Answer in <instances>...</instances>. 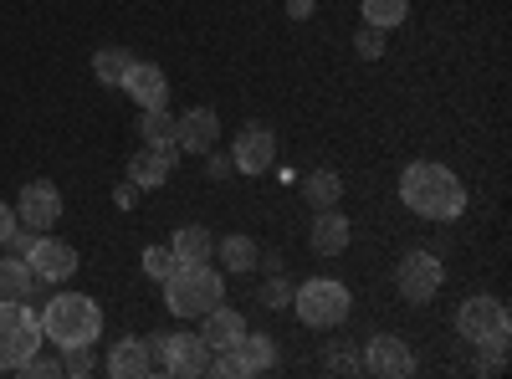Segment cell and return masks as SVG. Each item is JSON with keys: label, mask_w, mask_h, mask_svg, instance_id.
I'll list each match as a JSON object with an SVG mask.
<instances>
[{"label": "cell", "mask_w": 512, "mask_h": 379, "mask_svg": "<svg viewBox=\"0 0 512 379\" xmlns=\"http://www.w3.org/2000/svg\"><path fill=\"white\" fill-rule=\"evenodd\" d=\"M21 221H16V205H0V246H6V236L16 231Z\"/></svg>", "instance_id": "d6a6232c"}, {"label": "cell", "mask_w": 512, "mask_h": 379, "mask_svg": "<svg viewBox=\"0 0 512 379\" xmlns=\"http://www.w3.org/2000/svg\"><path fill=\"white\" fill-rule=\"evenodd\" d=\"M175 139H180V154H210L221 139V113L216 108H190L185 118H175Z\"/></svg>", "instance_id": "7c38bea8"}, {"label": "cell", "mask_w": 512, "mask_h": 379, "mask_svg": "<svg viewBox=\"0 0 512 379\" xmlns=\"http://www.w3.org/2000/svg\"><path fill=\"white\" fill-rule=\"evenodd\" d=\"M62 374H93V344H77V349H62Z\"/></svg>", "instance_id": "f1b7e54d"}, {"label": "cell", "mask_w": 512, "mask_h": 379, "mask_svg": "<svg viewBox=\"0 0 512 379\" xmlns=\"http://www.w3.org/2000/svg\"><path fill=\"white\" fill-rule=\"evenodd\" d=\"M354 52H359L364 62L384 57V31H379V26H359V36H354Z\"/></svg>", "instance_id": "83f0119b"}, {"label": "cell", "mask_w": 512, "mask_h": 379, "mask_svg": "<svg viewBox=\"0 0 512 379\" xmlns=\"http://www.w3.org/2000/svg\"><path fill=\"white\" fill-rule=\"evenodd\" d=\"M400 205L415 210L420 221H456L466 210V185L446 170V164L415 159L410 170L400 175Z\"/></svg>", "instance_id": "6da1fadb"}, {"label": "cell", "mask_w": 512, "mask_h": 379, "mask_svg": "<svg viewBox=\"0 0 512 379\" xmlns=\"http://www.w3.org/2000/svg\"><path fill=\"white\" fill-rule=\"evenodd\" d=\"M216 303H226V277L210 262H180L164 277V308L175 318H205Z\"/></svg>", "instance_id": "7a4b0ae2"}, {"label": "cell", "mask_w": 512, "mask_h": 379, "mask_svg": "<svg viewBox=\"0 0 512 379\" xmlns=\"http://www.w3.org/2000/svg\"><path fill=\"white\" fill-rule=\"evenodd\" d=\"M175 267H180V257H175L169 246H149V251H144V272H149L154 282H164V277L175 272Z\"/></svg>", "instance_id": "4316f807"}, {"label": "cell", "mask_w": 512, "mask_h": 379, "mask_svg": "<svg viewBox=\"0 0 512 379\" xmlns=\"http://www.w3.org/2000/svg\"><path fill=\"white\" fill-rule=\"evenodd\" d=\"M231 164L241 175H267L277 164V134L267 129V123H246V129L236 134V144H231Z\"/></svg>", "instance_id": "9c48e42d"}, {"label": "cell", "mask_w": 512, "mask_h": 379, "mask_svg": "<svg viewBox=\"0 0 512 379\" xmlns=\"http://www.w3.org/2000/svg\"><path fill=\"white\" fill-rule=\"evenodd\" d=\"M31 272L41 277V282H67L72 272H77V251L67 246V241H57V236H36V246H31Z\"/></svg>", "instance_id": "4fadbf2b"}, {"label": "cell", "mask_w": 512, "mask_h": 379, "mask_svg": "<svg viewBox=\"0 0 512 379\" xmlns=\"http://www.w3.org/2000/svg\"><path fill=\"white\" fill-rule=\"evenodd\" d=\"M354 308V292L333 277H313L303 287H292V313L303 318L308 328H338Z\"/></svg>", "instance_id": "5b68a950"}, {"label": "cell", "mask_w": 512, "mask_h": 379, "mask_svg": "<svg viewBox=\"0 0 512 379\" xmlns=\"http://www.w3.org/2000/svg\"><path fill=\"white\" fill-rule=\"evenodd\" d=\"M456 333L466 344H507V333H512V318L497 298H466L456 308Z\"/></svg>", "instance_id": "52a82bcc"}, {"label": "cell", "mask_w": 512, "mask_h": 379, "mask_svg": "<svg viewBox=\"0 0 512 379\" xmlns=\"http://www.w3.org/2000/svg\"><path fill=\"white\" fill-rule=\"evenodd\" d=\"M128 62H134V52H123V47H103V52L93 57V77H98V82H108V88H118L123 72H128Z\"/></svg>", "instance_id": "484cf974"}, {"label": "cell", "mask_w": 512, "mask_h": 379, "mask_svg": "<svg viewBox=\"0 0 512 379\" xmlns=\"http://www.w3.org/2000/svg\"><path fill=\"white\" fill-rule=\"evenodd\" d=\"M139 139H144V149H154V154H164V159H175V154H180L175 118H169L164 108H144V118H139Z\"/></svg>", "instance_id": "e0dca14e"}, {"label": "cell", "mask_w": 512, "mask_h": 379, "mask_svg": "<svg viewBox=\"0 0 512 379\" xmlns=\"http://www.w3.org/2000/svg\"><path fill=\"white\" fill-rule=\"evenodd\" d=\"M41 318L26 303H6L0 298V369H16L21 359H31L41 349Z\"/></svg>", "instance_id": "8992f818"}, {"label": "cell", "mask_w": 512, "mask_h": 379, "mask_svg": "<svg viewBox=\"0 0 512 379\" xmlns=\"http://www.w3.org/2000/svg\"><path fill=\"white\" fill-rule=\"evenodd\" d=\"M395 282H400L405 303H431L441 292V282H446V267H441V257H431V251H410V257L400 262V272H395Z\"/></svg>", "instance_id": "ba28073f"}, {"label": "cell", "mask_w": 512, "mask_h": 379, "mask_svg": "<svg viewBox=\"0 0 512 379\" xmlns=\"http://www.w3.org/2000/svg\"><path fill=\"white\" fill-rule=\"evenodd\" d=\"M308 246L318 251V257H338V251H349V216H344V210L323 205L313 231H308Z\"/></svg>", "instance_id": "2e32d148"}, {"label": "cell", "mask_w": 512, "mask_h": 379, "mask_svg": "<svg viewBox=\"0 0 512 379\" xmlns=\"http://www.w3.org/2000/svg\"><path fill=\"white\" fill-rule=\"evenodd\" d=\"M169 164H175V159H164L154 149H139L134 159H128V180H134L139 190H159L169 180Z\"/></svg>", "instance_id": "44dd1931"}, {"label": "cell", "mask_w": 512, "mask_h": 379, "mask_svg": "<svg viewBox=\"0 0 512 379\" xmlns=\"http://www.w3.org/2000/svg\"><path fill=\"white\" fill-rule=\"evenodd\" d=\"M303 195H308V205H313V210L338 205V195H344V180H338L333 170H313V175L303 180Z\"/></svg>", "instance_id": "cb8c5ba5"}, {"label": "cell", "mask_w": 512, "mask_h": 379, "mask_svg": "<svg viewBox=\"0 0 512 379\" xmlns=\"http://www.w3.org/2000/svg\"><path fill=\"white\" fill-rule=\"evenodd\" d=\"M210 154H216V149H210ZM236 170V164H231V154H216V159H210V175H216V180H226Z\"/></svg>", "instance_id": "836d02e7"}, {"label": "cell", "mask_w": 512, "mask_h": 379, "mask_svg": "<svg viewBox=\"0 0 512 379\" xmlns=\"http://www.w3.org/2000/svg\"><path fill=\"white\" fill-rule=\"evenodd\" d=\"M262 308H267V313H282V308H292V287H287L282 277H272V282L262 287Z\"/></svg>", "instance_id": "f546056e"}, {"label": "cell", "mask_w": 512, "mask_h": 379, "mask_svg": "<svg viewBox=\"0 0 512 379\" xmlns=\"http://www.w3.org/2000/svg\"><path fill=\"white\" fill-rule=\"evenodd\" d=\"M216 257L226 262V272H251L262 251H256L251 236H226V241H216Z\"/></svg>", "instance_id": "603a6c76"}, {"label": "cell", "mask_w": 512, "mask_h": 379, "mask_svg": "<svg viewBox=\"0 0 512 379\" xmlns=\"http://www.w3.org/2000/svg\"><path fill=\"white\" fill-rule=\"evenodd\" d=\"M118 88L134 98L139 108H164V103H169V82H164V72H159L154 62H128V72H123Z\"/></svg>", "instance_id": "9a60e30c"}, {"label": "cell", "mask_w": 512, "mask_h": 379, "mask_svg": "<svg viewBox=\"0 0 512 379\" xmlns=\"http://www.w3.org/2000/svg\"><path fill=\"white\" fill-rule=\"evenodd\" d=\"M41 333L57 349H77V344H98L103 333V308L88 298V292H57L41 313Z\"/></svg>", "instance_id": "3957f363"}, {"label": "cell", "mask_w": 512, "mask_h": 379, "mask_svg": "<svg viewBox=\"0 0 512 379\" xmlns=\"http://www.w3.org/2000/svg\"><path fill=\"white\" fill-rule=\"evenodd\" d=\"M36 236H41V231H31V226H16V231L6 236V251H11V257H31Z\"/></svg>", "instance_id": "4dcf8cb0"}, {"label": "cell", "mask_w": 512, "mask_h": 379, "mask_svg": "<svg viewBox=\"0 0 512 379\" xmlns=\"http://www.w3.org/2000/svg\"><path fill=\"white\" fill-rule=\"evenodd\" d=\"M108 374L113 379H144L149 374V344L144 339H118L108 354Z\"/></svg>", "instance_id": "d6986e66"}, {"label": "cell", "mask_w": 512, "mask_h": 379, "mask_svg": "<svg viewBox=\"0 0 512 379\" xmlns=\"http://www.w3.org/2000/svg\"><path fill=\"white\" fill-rule=\"evenodd\" d=\"M287 16L292 21H308L313 16V0H287Z\"/></svg>", "instance_id": "e575fe53"}, {"label": "cell", "mask_w": 512, "mask_h": 379, "mask_svg": "<svg viewBox=\"0 0 512 379\" xmlns=\"http://www.w3.org/2000/svg\"><path fill=\"white\" fill-rule=\"evenodd\" d=\"M364 369L384 374V379H405V374H415V354H410L405 339H395V333H379L364 349Z\"/></svg>", "instance_id": "8fae6325"}, {"label": "cell", "mask_w": 512, "mask_h": 379, "mask_svg": "<svg viewBox=\"0 0 512 379\" xmlns=\"http://www.w3.org/2000/svg\"><path fill=\"white\" fill-rule=\"evenodd\" d=\"M169 251H175L180 262H210L216 257V236H210L205 226H180L175 241H169Z\"/></svg>", "instance_id": "ffe728a7"}, {"label": "cell", "mask_w": 512, "mask_h": 379, "mask_svg": "<svg viewBox=\"0 0 512 379\" xmlns=\"http://www.w3.org/2000/svg\"><path fill=\"white\" fill-rule=\"evenodd\" d=\"M405 16H410V0H364V26L395 31Z\"/></svg>", "instance_id": "d4e9b609"}, {"label": "cell", "mask_w": 512, "mask_h": 379, "mask_svg": "<svg viewBox=\"0 0 512 379\" xmlns=\"http://www.w3.org/2000/svg\"><path fill=\"white\" fill-rule=\"evenodd\" d=\"M16 369H21L26 379H31V374H36V379H52V374H62V364H52V359H41V354H31V359H21Z\"/></svg>", "instance_id": "1f68e13d"}, {"label": "cell", "mask_w": 512, "mask_h": 379, "mask_svg": "<svg viewBox=\"0 0 512 379\" xmlns=\"http://www.w3.org/2000/svg\"><path fill=\"white\" fill-rule=\"evenodd\" d=\"M36 287H41V277L31 272L26 257H6V262H0V298H6V303H26Z\"/></svg>", "instance_id": "ac0fdd59"}, {"label": "cell", "mask_w": 512, "mask_h": 379, "mask_svg": "<svg viewBox=\"0 0 512 379\" xmlns=\"http://www.w3.org/2000/svg\"><path fill=\"white\" fill-rule=\"evenodd\" d=\"M200 339H205V349L210 354H226V349H236L241 339H246V318L236 313V308H226V303H216L205 318H200Z\"/></svg>", "instance_id": "5bb4252c"}, {"label": "cell", "mask_w": 512, "mask_h": 379, "mask_svg": "<svg viewBox=\"0 0 512 379\" xmlns=\"http://www.w3.org/2000/svg\"><path fill=\"white\" fill-rule=\"evenodd\" d=\"M149 344V374H175V379H200L210 374V354L200 333H159V339H144Z\"/></svg>", "instance_id": "277c9868"}, {"label": "cell", "mask_w": 512, "mask_h": 379, "mask_svg": "<svg viewBox=\"0 0 512 379\" xmlns=\"http://www.w3.org/2000/svg\"><path fill=\"white\" fill-rule=\"evenodd\" d=\"M16 221L31 231H52L62 221V190L52 180H26V190L16 200Z\"/></svg>", "instance_id": "30bf717a"}, {"label": "cell", "mask_w": 512, "mask_h": 379, "mask_svg": "<svg viewBox=\"0 0 512 379\" xmlns=\"http://www.w3.org/2000/svg\"><path fill=\"white\" fill-rule=\"evenodd\" d=\"M236 354H241L246 374H267V369L277 364V339H267V333H251V328H246V339L236 344Z\"/></svg>", "instance_id": "7402d4cb"}]
</instances>
